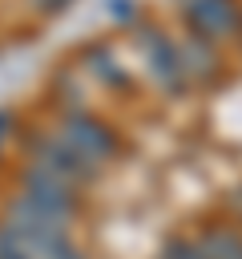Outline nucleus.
<instances>
[{"label":"nucleus","instance_id":"nucleus-3","mask_svg":"<svg viewBox=\"0 0 242 259\" xmlns=\"http://www.w3.org/2000/svg\"><path fill=\"white\" fill-rule=\"evenodd\" d=\"M60 138H65L81 158H89V162L101 166V170H105V166L117 158V150H121L117 134H113L105 121H97L93 113H85V109H73V113L60 117Z\"/></svg>","mask_w":242,"mask_h":259},{"label":"nucleus","instance_id":"nucleus-5","mask_svg":"<svg viewBox=\"0 0 242 259\" xmlns=\"http://www.w3.org/2000/svg\"><path fill=\"white\" fill-rule=\"evenodd\" d=\"M141 49H145V57H149V73H153L161 85L177 89V85L186 81V61H182V49H177L173 40H165L157 28H145Z\"/></svg>","mask_w":242,"mask_h":259},{"label":"nucleus","instance_id":"nucleus-8","mask_svg":"<svg viewBox=\"0 0 242 259\" xmlns=\"http://www.w3.org/2000/svg\"><path fill=\"white\" fill-rule=\"evenodd\" d=\"M0 259H36V255H32V251H28V247L0 223Z\"/></svg>","mask_w":242,"mask_h":259},{"label":"nucleus","instance_id":"nucleus-4","mask_svg":"<svg viewBox=\"0 0 242 259\" xmlns=\"http://www.w3.org/2000/svg\"><path fill=\"white\" fill-rule=\"evenodd\" d=\"M186 20L202 40H226L242 32V4L238 0H186Z\"/></svg>","mask_w":242,"mask_h":259},{"label":"nucleus","instance_id":"nucleus-9","mask_svg":"<svg viewBox=\"0 0 242 259\" xmlns=\"http://www.w3.org/2000/svg\"><path fill=\"white\" fill-rule=\"evenodd\" d=\"M69 0H36V8H48V12H56V8H65Z\"/></svg>","mask_w":242,"mask_h":259},{"label":"nucleus","instance_id":"nucleus-1","mask_svg":"<svg viewBox=\"0 0 242 259\" xmlns=\"http://www.w3.org/2000/svg\"><path fill=\"white\" fill-rule=\"evenodd\" d=\"M24 150H28V162L60 174V178L73 182V186H85V182H93V178L101 174V166H93L89 158H81V154L60 138V130H56V134H48V130H44V134H28V138H24Z\"/></svg>","mask_w":242,"mask_h":259},{"label":"nucleus","instance_id":"nucleus-6","mask_svg":"<svg viewBox=\"0 0 242 259\" xmlns=\"http://www.w3.org/2000/svg\"><path fill=\"white\" fill-rule=\"evenodd\" d=\"M198 247H202L206 259H242V231L226 227V223L202 227L198 231Z\"/></svg>","mask_w":242,"mask_h":259},{"label":"nucleus","instance_id":"nucleus-7","mask_svg":"<svg viewBox=\"0 0 242 259\" xmlns=\"http://www.w3.org/2000/svg\"><path fill=\"white\" fill-rule=\"evenodd\" d=\"M157 259H206V255H202L198 239H169V243L161 247Z\"/></svg>","mask_w":242,"mask_h":259},{"label":"nucleus","instance_id":"nucleus-10","mask_svg":"<svg viewBox=\"0 0 242 259\" xmlns=\"http://www.w3.org/2000/svg\"><path fill=\"white\" fill-rule=\"evenodd\" d=\"M234 206H238V210H242V190H238V194H234Z\"/></svg>","mask_w":242,"mask_h":259},{"label":"nucleus","instance_id":"nucleus-2","mask_svg":"<svg viewBox=\"0 0 242 259\" xmlns=\"http://www.w3.org/2000/svg\"><path fill=\"white\" fill-rule=\"evenodd\" d=\"M16 186H20V194H24L28 202H36L40 210H48V214H52V219H60V223H69V219L77 214V206H81L77 186H73V182H65L60 174H52V170L36 166V162H28V166L16 174Z\"/></svg>","mask_w":242,"mask_h":259}]
</instances>
